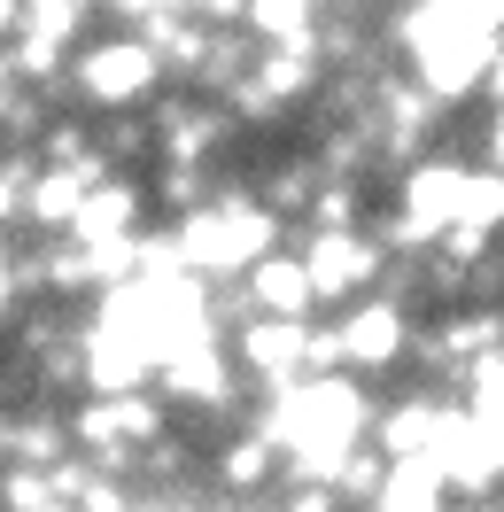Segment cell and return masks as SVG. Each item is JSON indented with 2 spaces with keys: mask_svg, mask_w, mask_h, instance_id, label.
I'll return each instance as SVG.
<instances>
[{
  "mask_svg": "<svg viewBox=\"0 0 504 512\" xmlns=\"http://www.w3.org/2000/svg\"><path fill=\"white\" fill-rule=\"evenodd\" d=\"M163 94H171L163 55L132 32H109V24L70 63V109H86V117H148Z\"/></svg>",
  "mask_w": 504,
  "mask_h": 512,
  "instance_id": "obj_1",
  "label": "cell"
},
{
  "mask_svg": "<svg viewBox=\"0 0 504 512\" xmlns=\"http://www.w3.org/2000/svg\"><path fill=\"white\" fill-rule=\"evenodd\" d=\"M380 489H388V458H380L373 443H365V450H349V458H342V474H334V497H342L349 512H373V505H380Z\"/></svg>",
  "mask_w": 504,
  "mask_h": 512,
  "instance_id": "obj_9",
  "label": "cell"
},
{
  "mask_svg": "<svg viewBox=\"0 0 504 512\" xmlns=\"http://www.w3.org/2000/svg\"><path fill=\"white\" fill-rule=\"evenodd\" d=\"M0 458H8V466H32V474H63L70 458H78V443H70V412H63V404H24V412H8Z\"/></svg>",
  "mask_w": 504,
  "mask_h": 512,
  "instance_id": "obj_7",
  "label": "cell"
},
{
  "mask_svg": "<svg viewBox=\"0 0 504 512\" xmlns=\"http://www.w3.org/2000/svg\"><path fill=\"white\" fill-rule=\"evenodd\" d=\"M225 350H233V365L256 396H287V388L311 381V326L295 319H249Z\"/></svg>",
  "mask_w": 504,
  "mask_h": 512,
  "instance_id": "obj_4",
  "label": "cell"
},
{
  "mask_svg": "<svg viewBox=\"0 0 504 512\" xmlns=\"http://www.w3.org/2000/svg\"><path fill=\"white\" fill-rule=\"evenodd\" d=\"M249 39L256 47H318L326 39V8L318 0H249Z\"/></svg>",
  "mask_w": 504,
  "mask_h": 512,
  "instance_id": "obj_8",
  "label": "cell"
},
{
  "mask_svg": "<svg viewBox=\"0 0 504 512\" xmlns=\"http://www.w3.org/2000/svg\"><path fill=\"white\" fill-rule=\"evenodd\" d=\"M233 288H241V311H249V319H295V326L318 319L311 264H303V249H295V241H287V249H272L264 264H249V280H233Z\"/></svg>",
  "mask_w": 504,
  "mask_h": 512,
  "instance_id": "obj_6",
  "label": "cell"
},
{
  "mask_svg": "<svg viewBox=\"0 0 504 512\" xmlns=\"http://www.w3.org/2000/svg\"><path fill=\"white\" fill-rule=\"evenodd\" d=\"M342 319V365L349 381H396V373H411V350H419V311L411 303H396V295H365V303H349V311H334Z\"/></svg>",
  "mask_w": 504,
  "mask_h": 512,
  "instance_id": "obj_2",
  "label": "cell"
},
{
  "mask_svg": "<svg viewBox=\"0 0 504 512\" xmlns=\"http://www.w3.org/2000/svg\"><path fill=\"white\" fill-rule=\"evenodd\" d=\"M295 249H303V264H311L318 319H334V311H349V303L380 295L388 264H396V256L380 249L373 233H295Z\"/></svg>",
  "mask_w": 504,
  "mask_h": 512,
  "instance_id": "obj_3",
  "label": "cell"
},
{
  "mask_svg": "<svg viewBox=\"0 0 504 512\" xmlns=\"http://www.w3.org/2000/svg\"><path fill=\"white\" fill-rule=\"evenodd\" d=\"M272 512H349L326 481H303V474H287L280 489H272Z\"/></svg>",
  "mask_w": 504,
  "mask_h": 512,
  "instance_id": "obj_11",
  "label": "cell"
},
{
  "mask_svg": "<svg viewBox=\"0 0 504 512\" xmlns=\"http://www.w3.org/2000/svg\"><path fill=\"white\" fill-rule=\"evenodd\" d=\"M0 435H8V412H0Z\"/></svg>",
  "mask_w": 504,
  "mask_h": 512,
  "instance_id": "obj_12",
  "label": "cell"
},
{
  "mask_svg": "<svg viewBox=\"0 0 504 512\" xmlns=\"http://www.w3.org/2000/svg\"><path fill=\"white\" fill-rule=\"evenodd\" d=\"M497 512H504V489H497Z\"/></svg>",
  "mask_w": 504,
  "mask_h": 512,
  "instance_id": "obj_13",
  "label": "cell"
},
{
  "mask_svg": "<svg viewBox=\"0 0 504 512\" xmlns=\"http://www.w3.org/2000/svg\"><path fill=\"white\" fill-rule=\"evenodd\" d=\"M287 481V458L256 427H233L218 450H210V489H218V512H256L272 505V489Z\"/></svg>",
  "mask_w": 504,
  "mask_h": 512,
  "instance_id": "obj_5",
  "label": "cell"
},
{
  "mask_svg": "<svg viewBox=\"0 0 504 512\" xmlns=\"http://www.w3.org/2000/svg\"><path fill=\"white\" fill-rule=\"evenodd\" d=\"M0 512H63L55 474H32V466H8L0 458Z\"/></svg>",
  "mask_w": 504,
  "mask_h": 512,
  "instance_id": "obj_10",
  "label": "cell"
}]
</instances>
